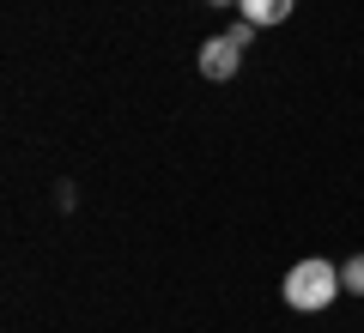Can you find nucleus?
Masks as SVG:
<instances>
[{
	"mask_svg": "<svg viewBox=\"0 0 364 333\" xmlns=\"http://www.w3.org/2000/svg\"><path fill=\"white\" fill-rule=\"evenodd\" d=\"M340 285H346L352 297H364V255H352L346 267H340Z\"/></svg>",
	"mask_w": 364,
	"mask_h": 333,
	"instance_id": "4",
	"label": "nucleus"
},
{
	"mask_svg": "<svg viewBox=\"0 0 364 333\" xmlns=\"http://www.w3.org/2000/svg\"><path fill=\"white\" fill-rule=\"evenodd\" d=\"M207 6H237V0H207Z\"/></svg>",
	"mask_w": 364,
	"mask_h": 333,
	"instance_id": "5",
	"label": "nucleus"
},
{
	"mask_svg": "<svg viewBox=\"0 0 364 333\" xmlns=\"http://www.w3.org/2000/svg\"><path fill=\"white\" fill-rule=\"evenodd\" d=\"M243 43H231V31H219V37L200 43V79H213V85H231L237 73H243Z\"/></svg>",
	"mask_w": 364,
	"mask_h": 333,
	"instance_id": "2",
	"label": "nucleus"
},
{
	"mask_svg": "<svg viewBox=\"0 0 364 333\" xmlns=\"http://www.w3.org/2000/svg\"><path fill=\"white\" fill-rule=\"evenodd\" d=\"M340 291H346V285H340V267H334V261H322V255L298 261V267L286 273V285H279V297H286L298 315H316V309H328Z\"/></svg>",
	"mask_w": 364,
	"mask_h": 333,
	"instance_id": "1",
	"label": "nucleus"
},
{
	"mask_svg": "<svg viewBox=\"0 0 364 333\" xmlns=\"http://www.w3.org/2000/svg\"><path fill=\"white\" fill-rule=\"evenodd\" d=\"M291 6H298V0H237V13H243L255 31H261V25H286Z\"/></svg>",
	"mask_w": 364,
	"mask_h": 333,
	"instance_id": "3",
	"label": "nucleus"
}]
</instances>
